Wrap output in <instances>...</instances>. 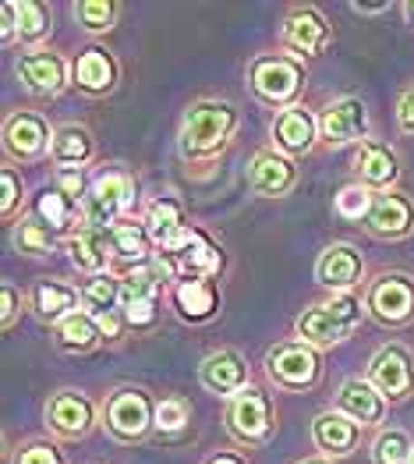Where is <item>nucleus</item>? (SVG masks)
I'll return each mask as SVG.
<instances>
[{"mask_svg": "<svg viewBox=\"0 0 414 464\" xmlns=\"http://www.w3.org/2000/svg\"><path fill=\"white\" fill-rule=\"evenodd\" d=\"M120 309L128 319V330H135V334L152 330L159 319V302H120Z\"/></svg>", "mask_w": 414, "mask_h": 464, "instance_id": "42", "label": "nucleus"}, {"mask_svg": "<svg viewBox=\"0 0 414 464\" xmlns=\"http://www.w3.org/2000/svg\"><path fill=\"white\" fill-rule=\"evenodd\" d=\"M337 39V29L330 25V18L315 7V4H294L284 11L280 18V43L287 53L312 61V57H323Z\"/></svg>", "mask_w": 414, "mask_h": 464, "instance_id": "10", "label": "nucleus"}, {"mask_svg": "<svg viewBox=\"0 0 414 464\" xmlns=\"http://www.w3.org/2000/svg\"><path fill=\"white\" fill-rule=\"evenodd\" d=\"M22 302H25V298H22V291H18L14 284H4V287H0V305H4V309H0V330H4V334H11L14 323L22 319Z\"/></svg>", "mask_w": 414, "mask_h": 464, "instance_id": "43", "label": "nucleus"}, {"mask_svg": "<svg viewBox=\"0 0 414 464\" xmlns=\"http://www.w3.org/2000/svg\"><path fill=\"white\" fill-rule=\"evenodd\" d=\"M245 181H248L252 195H259V198H287L298 188L302 170H298V163L291 156L276 153L269 146V150H255L252 153L248 167H245Z\"/></svg>", "mask_w": 414, "mask_h": 464, "instance_id": "16", "label": "nucleus"}, {"mask_svg": "<svg viewBox=\"0 0 414 464\" xmlns=\"http://www.w3.org/2000/svg\"><path fill=\"white\" fill-rule=\"evenodd\" d=\"M414 440L408 429L386 426L379 429V436L372 440V464H411Z\"/></svg>", "mask_w": 414, "mask_h": 464, "instance_id": "37", "label": "nucleus"}, {"mask_svg": "<svg viewBox=\"0 0 414 464\" xmlns=\"http://www.w3.org/2000/svg\"><path fill=\"white\" fill-rule=\"evenodd\" d=\"M53 131L57 128H50V121L39 111H14L4 121V156H7V163H36L43 156H50Z\"/></svg>", "mask_w": 414, "mask_h": 464, "instance_id": "13", "label": "nucleus"}, {"mask_svg": "<svg viewBox=\"0 0 414 464\" xmlns=\"http://www.w3.org/2000/svg\"><path fill=\"white\" fill-rule=\"evenodd\" d=\"M269 135H273V150L276 153L298 160V156H308L319 146V117L312 114L304 103H298V107L280 111L273 117Z\"/></svg>", "mask_w": 414, "mask_h": 464, "instance_id": "22", "label": "nucleus"}, {"mask_svg": "<svg viewBox=\"0 0 414 464\" xmlns=\"http://www.w3.org/2000/svg\"><path fill=\"white\" fill-rule=\"evenodd\" d=\"M315 280L330 295H354L365 280V256L351 241H333L315 259Z\"/></svg>", "mask_w": 414, "mask_h": 464, "instance_id": "17", "label": "nucleus"}, {"mask_svg": "<svg viewBox=\"0 0 414 464\" xmlns=\"http://www.w3.org/2000/svg\"><path fill=\"white\" fill-rule=\"evenodd\" d=\"M351 170H354V181L365 185L369 192H393L400 185V153L382 142V139H365L358 150H354V160H351Z\"/></svg>", "mask_w": 414, "mask_h": 464, "instance_id": "18", "label": "nucleus"}, {"mask_svg": "<svg viewBox=\"0 0 414 464\" xmlns=\"http://www.w3.org/2000/svg\"><path fill=\"white\" fill-rule=\"evenodd\" d=\"M53 185L61 188L64 195H72L75 202H82L85 195H89V178H85V170H53Z\"/></svg>", "mask_w": 414, "mask_h": 464, "instance_id": "44", "label": "nucleus"}, {"mask_svg": "<svg viewBox=\"0 0 414 464\" xmlns=\"http://www.w3.org/2000/svg\"><path fill=\"white\" fill-rule=\"evenodd\" d=\"M146 231H149L152 245L159 256H178L191 237V220H188V206L178 198L174 192H163L156 195L146 209Z\"/></svg>", "mask_w": 414, "mask_h": 464, "instance_id": "15", "label": "nucleus"}, {"mask_svg": "<svg viewBox=\"0 0 414 464\" xmlns=\"http://www.w3.org/2000/svg\"><path fill=\"white\" fill-rule=\"evenodd\" d=\"M191 426V401L181 393H167L156 404V432L159 436H181Z\"/></svg>", "mask_w": 414, "mask_h": 464, "instance_id": "40", "label": "nucleus"}, {"mask_svg": "<svg viewBox=\"0 0 414 464\" xmlns=\"http://www.w3.org/2000/svg\"><path fill=\"white\" fill-rule=\"evenodd\" d=\"M333 408H337L340 415H347L351 422H358L361 429H376L386 422L390 401L369 383V376H351V380L340 383Z\"/></svg>", "mask_w": 414, "mask_h": 464, "instance_id": "24", "label": "nucleus"}, {"mask_svg": "<svg viewBox=\"0 0 414 464\" xmlns=\"http://www.w3.org/2000/svg\"><path fill=\"white\" fill-rule=\"evenodd\" d=\"M304 85H308V64L302 57L287 53V50L255 53L248 61V89H252V96L263 107L276 111V114L298 107Z\"/></svg>", "mask_w": 414, "mask_h": 464, "instance_id": "2", "label": "nucleus"}, {"mask_svg": "<svg viewBox=\"0 0 414 464\" xmlns=\"http://www.w3.org/2000/svg\"><path fill=\"white\" fill-rule=\"evenodd\" d=\"M347 7H351L354 14H361V18H376V14H386L393 4H390V0H382V4H358V0H354V4H347Z\"/></svg>", "mask_w": 414, "mask_h": 464, "instance_id": "47", "label": "nucleus"}, {"mask_svg": "<svg viewBox=\"0 0 414 464\" xmlns=\"http://www.w3.org/2000/svg\"><path fill=\"white\" fill-rule=\"evenodd\" d=\"M111 237V256L117 266H124V270H135V266H146L152 263V237L146 231V224H139V220H120L113 231H107Z\"/></svg>", "mask_w": 414, "mask_h": 464, "instance_id": "31", "label": "nucleus"}, {"mask_svg": "<svg viewBox=\"0 0 414 464\" xmlns=\"http://www.w3.org/2000/svg\"><path fill=\"white\" fill-rule=\"evenodd\" d=\"M156 397L146 387L124 383L107 393L103 408H100V426L120 447H135L146 443L156 432Z\"/></svg>", "mask_w": 414, "mask_h": 464, "instance_id": "4", "label": "nucleus"}, {"mask_svg": "<svg viewBox=\"0 0 414 464\" xmlns=\"http://www.w3.org/2000/svg\"><path fill=\"white\" fill-rule=\"evenodd\" d=\"M22 217H25V178L7 163L0 167V220L14 227Z\"/></svg>", "mask_w": 414, "mask_h": 464, "instance_id": "38", "label": "nucleus"}, {"mask_svg": "<svg viewBox=\"0 0 414 464\" xmlns=\"http://www.w3.org/2000/svg\"><path fill=\"white\" fill-rule=\"evenodd\" d=\"M365 319V302L354 295H333L330 302L308 305L294 319V341H302L315 351L340 348L354 337L358 323Z\"/></svg>", "mask_w": 414, "mask_h": 464, "instance_id": "3", "label": "nucleus"}, {"mask_svg": "<svg viewBox=\"0 0 414 464\" xmlns=\"http://www.w3.org/2000/svg\"><path fill=\"white\" fill-rule=\"evenodd\" d=\"M411 464H414V454H411Z\"/></svg>", "mask_w": 414, "mask_h": 464, "instance_id": "51", "label": "nucleus"}, {"mask_svg": "<svg viewBox=\"0 0 414 464\" xmlns=\"http://www.w3.org/2000/svg\"><path fill=\"white\" fill-rule=\"evenodd\" d=\"M29 213L36 217L46 231L57 234L61 241L72 237V234L82 227V202H75L72 195H64L53 181L33 198V209H29Z\"/></svg>", "mask_w": 414, "mask_h": 464, "instance_id": "29", "label": "nucleus"}, {"mask_svg": "<svg viewBox=\"0 0 414 464\" xmlns=\"http://www.w3.org/2000/svg\"><path fill=\"white\" fill-rule=\"evenodd\" d=\"M198 383L206 393L213 397H237L241 390L252 387V369H248V358L237 348H220L209 351L202 362H198Z\"/></svg>", "mask_w": 414, "mask_h": 464, "instance_id": "19", "label": "nucleus"}, {"mask_svg": "<svg viewBox=\"0 0 414 464\" xmlns=\"http://www.w3.org/2000/svg\"><path fill=\"white\" fill-rule=\"evenodd\" d=\"M369 103L361 96H337L319 114V142L340 150V146H361L369 139Z\"/></svg>", "mask_w": 414, "mask_h": 464, "instance_id": "14", "label": "nucleus"}, {"mask_svg": "<svg viewBox=\"0 0 414 464\" xmlns=\"http://www.w3.org/2000/svg\"><path fill=\"white\" fill-rule=\"evenodd\" d=\"M372 206H376V192H369V188L358 185V181L343 185V188L333 195V213H337L340 220H351V224H365L369 213H372Z\"/></svg>", "mask_w": 414, "mask_h": 464, "instance_id": "39", "label": "nucleus"}, {"mask_svg": "<svg viewBox=\"0 0 414 464\" xmlns=\"http://www.w3.org/2000/svg\"><path fill=\"white\" fill-rule=\"evenodd\" d=\"M265 380L284 393H312L323 383V351L302 341H284L265 351Z\"/></svg>", "mask_w": 414, "mask_h": 464, "instance_id": "8", "label": "nucleus"}, {"mask_svg": "<svg viewBox=\"0 0 414 464\" xmlns=\"http://www.w3.org/2000/svg\"><path fill=\"white\" fill-rule=\"evenodd\" d=\"M312 443L319 450V458L326 461H343L358 450L361 443V426L351 422L347 415H340L337 408H326L312 419Z\"/></svg>", "mask_w": 414, "mask_h": 464, "instance_id": "25", "label": "nucleus"}, {"mask_svg": "<svg viewBox=\"0 0 414 464\" xmlns=\"http://www.w3.org/2000/svg\"><path fill=\"white\" fill-rule=\"evenodd\" d=\"M61 248L68 252V263L75 266L82 276H103L113 273V256H111V237L103 231H92V227H78L72 237L61 241Z\"/></svg>", "mask_w": 414, "mask_h": 464, "instance_id": "28", "label": "nucleus"}, {"mask_svg": "<svg viewBox=\"0 0 414 464\" xmlns=\"http://www.w3.org/2000/svg\"><path fill=\"white\" fill-rule=\"evenodd\" d=\"M397 128H400L404 139H414V85L404 89L400 100H397Z\"/></svg>", "mask_w": 414, "mask_h": 464, "instance_id": "46", "label": "nucleus"}, {"mask_svg": "<svg viewBox=\"0 0 414 464\" xmlns=\"http://www.w3.org/2000/svg\"><path fill=\"white\" fill-rule=\"evenodd\" d=\"M117 309H120V273H103L82 284V312H89L96 323Z\"/></svg>", "mask_w": 414, "mask_h": 464, "instance_id": "34", "label": "nucleus"}, {"mask_svg": "<svg viewBox=\"0 0 414 464\" xmlns=\"http://www.w3.org/2000/svg\"><path fill=\"white\" fill-rule=\"evenodd\" d=\"M14 75H18V85H22L29 96H36V100H53V96H61V92L72 85V64H68L61 53L39 46V50H22V53H18Z\"/></svg>", "mask_w": 414, "mask_h": 464, "instance_id": "11", "label": "nucleus"}, {"mask_svg": "<svg viewBox=\"0 0 414 464\" xmlns=\"http://www.w3.org/2000/svg\"><path fill=\"white\" fill-rule=\"evenodd\" d=\"M103 344H107V337L89 312H75L61 326H53V348L64 351V354H92Z\"/></svg>", "mask_w": 414, "mask_h": 464, "instance_id": "32", "label": "nucleus"}, {"mask_svg": "<svg viewBox=\"0 0 414 464\" xmlns=\"http://www.w3.org/2000/svg\"><path fill=\"white\" fill-rule=\"evenodd\" d=\"M7 464H68V454L53 440H25L14 447Z\"/></svg>", "mask_w": 414, "mask_h": 464, "instance_id": "41", "label": "nucleus"}, {"mask_svg": "<svg viewBox=\"0 0 414 464\" xmlns=\"http://www.w3.org/2000/svg\"><path fill=\"white\" fill-rule=\"evenodd\" d=\"M224 429L237 447H248V450L269 447L273 436H276V429H280L273 397H269L263 387H255V383L248 390H241L237 397L226 401Z\"/></svg>", "mask_w": 414, "mask_h": 464, "instance_id": "6", "label": "nucleus"}, {"mask_svg": "<svg viewBox=\"0 0 414 464\" xmlns=\"http://www.w3.org/2000/svg\"><path fill=\"white\" fill-rule=\"evenodd\" d=\"M365 231L376 241H408L414 234V198L400 188L393 192H379L376 206L365 220Z\"/></svg>", "mask_w": 414, "mask_h": 464, "instance_id": "23", "label": "nucleus"}, {"mask_svg": "<svg viewBox=\"0 0 414 464\" xmlns=\"http://www.w3.org/2000/svg\"><path fill=\"white\" fill-rule=\"evenodd\" d=\"M120 11L124 7L117 0H78V4H72V14H75L78 29L89 33V36L111 33L113 25H117V18H120Z\"/></svg>", "mask_w": 414, "mask_h": 464, "instance_id": "36", "label": "nucleus"}, {"mask_svg": "<svg viewBox=\"0 0 414 464\" xmlns=\"http://www.w3.org/2000/svg\"><path fill=\"white\" fill-rule=\"evenodd\" d=\"M25 302H29V309H33V315H36L39 323L53 330L68 315L82 312V287H72V284H64L57 276H39L36 284L29 287Z\"/></svg>", "mask_w": 414, "mask_h": 464, "instance_id": "21", "label": "nucleus"}, {"mask_svg": "<svg viewBox=\"0 0 414 464\" xmlns=\"http://www.w3.org/2000/svg\"><path fill=\"white\" fill-rule=\"evenodd\" d=\"M43 422L46 432L53 440H64V443H78L85 440L92 429L100 426V408L96 401L78 387H61L53 390L43 404Z\"/></svg>", "mask_w": 414, "mask_h": 464, "instance_id": "9", "label": "nucleus"}, {"mask_svg": "<svg viewBox=\"0 0 414 464\" xmlns=\"http://www.w3.org/2000/svg\"><path fill=\"white\" fill-rule=\"evenodd\" d=\"M365 315L382 330L414 326V276L404 270H382L365 284Z\"/></svg>", "mask_w": 414, "mask_h": 464, "instance_id": "7", "label": "nucleus"}, {"mask_svg": "<svg viewBox=\"0 0 414 464\" xmlns=\"http://www.w3.org/2000/svg\"><path fill=\"white\" fill-rule=\"evenodd\" d=\"M170 309L188 326H206L220 315V284L217 280H178L170 287Z\"/></svg>", "mask_w": 414, "mask_h": 464, "instance_id": "26", "label": "nucleus"}, {"mask_svg": "<svg viewBox=\"0 0 414 464\" xmlns=\"http://www.w3.org/2000/svg\"><path fill=\"white\" fill-rule=\"evenodd\" d=\"M0 43L4 46L18 43V0H4L0 7Z\"/></svg>", "mask_w": 414, "mask_h": 464, "instance_id": "45", "label": "nucleus"}, {"mask_svg": "<svg viewBox=\"0 0 414 464\" xmlns=\"http://www.w3.org/2000/svg\"><path fill=\"white\" fill-rule=\"evenodd\" d=\"M206 464H248V458L237 454V450H220V454H213Z\"/></svg>", "mask_w": 414, "mask_h": 464, "instance_id": "48", "label": "nucleus"}, {"mask_svg": "<svg viewBox=\"0 0 414 464\" xmlns=\"http://www.w3.org/2000/svg\"><path fill=\"white\" fill-rule=\"evenodd\" d=\"M369 383L390 401V404H404L414 397V354L408 344L390 341L372 354L369 362Z\"/></svg>", "mask_w": 414, "mask_h": 464, "instance_id": "12", "label": "nucleus"}, {"mask_svg": "<svg viewBox=\"0 0 414 464\" xmlns=\"http://www.w3.org/2000/svg\"><path fill=\"white\" fill-rule=\"evenodd\" d=\"M237 128H241V111L230 100H220V96L195 100L178 128V153L191 167L213 163L226 153Z\"/></svg>", "mask_w": 414, "mask_h": 464, "instance_id": "1", "label": "nucleus"}, {"mask_svg": "<svg viewBox=\"0 0 414 464\" xmlns=\"http://www.w3.org/2000/svg\"><path fill=\"white\" fill-rule=\"evenodd\" d=\"M50 160L57 170H85L96 160V135L89 124H57L53 131V146H50Z\"/></svg>", "mask_w": 414, "mask_h": 464, "instance_id": "30", "label": "nucleus"}, {"mask_svg": "<svg viewBox=\"0 0 414 464\" xmlns=\"http://www.w3.org/2000/svg\"><path fill=\"white\" fill-rule=\"evenodd\" d=\"M400 14L408 18V25L414 29V0H404V4H400Z\"/></svg>", "mask_w": 414, "mask_h": 464, "instance_id": "49", "label": "nucleus"}, {"mask_svg": "<svg viewBox=\"0 0 414 464\" xmlns=\"http://www.w3.org/2000/svg\"><path fill=\"white\" fill-rule=\"evenodd\" d=\"M174 259V270H178V280H220L224 273V248L209 237L206 231H191L188 245L170 256Z\"/></svg>", "mask_w": 414, "mask_h": 464, "instance_id": "27", "label": "nucleus"}, {"mask_svg": "<svg viewBox=\"0 0 414 464\" xmlns=\"http://www.w3.org/2000/svg\"><path fill=\"white\" fill-rule=\"evenodd\" d=\"M298 464H337V461H326V458H308V461H298Z\"/></svg>", "mask_w": 414, "mask_h": 464, "instance_id": "50", "label": "nucleus"}, {"mask_svg": "<svg viewBox=\"0 0 414 464\" xmlns=\"http://www.w3.org/2000/svg\"><path fill=\"white\" fill-rule=\"evenodd\" d=\"M11 248L22 256V259H36V263H46L57 256V234L46 231L33 213H25L14 227H11Z\"/></svg>", "mask_w": 414, "mask_h": 464, "instance_id": "33", "label": "nucleus"}, {"mask_svg": "<svg viewBox=\"0 0 414 464\" xmlns=\"http://www.w3.org/2000/svg\"><path fill=\"white\" fill-rule=\"evenodd\" d=\"M120 85V64L107 46H85L72 61V89L89 100H103Z\"/></svg>", "mask_w": 414, "mask_h": 464, "instance_id": "20", "label": "nucleus"}, {"mask_svg": "<svg viewBox=\"0 0 414 464\" xmlns=\"http://www.w3.org/2000/svg\"><path fill=\"white\" fill-rule=\"evenodd\" d=\"M139 198V185L135 174L124 167H107L92 178L89 195L82 198V227L92 231H113L120 220H128V213L135 209Z\"/></svg>", "mask_w": 414, "mask_h": 464, "instance_id": "5", "label": "nucleus"}, {"mask_svg": "<svg viewBox=\"0 0 414 464\" xmlns=\"http://www.w3.org/2000/svg\"><path fill=\"white\" fill-rule=\"evenodd\" d=\"M53 33V11L43 0H18V43L39 50Z\"/></svg>", "mask_w": 414, "mask_h": 464, "instance_id": "35", "label": "nucleus"}]
</instances>
